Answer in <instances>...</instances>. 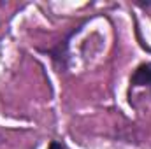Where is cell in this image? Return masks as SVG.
Here are the masks:
<instances>
[{
    "label": "cell",
    "instance_id": "1",
    "mask_svg": "<svg viewBox=\"0 0 151 149\" xmlns=\"http://www.w3.org/2000/svg\"><path fill=\"white\" fill-rule=\"evenodd\" d=\"M130 88H151V62H142L134 69Z\"/></svg>",
    "mask_w": 151,
    "mask_h": 149
},
{
    "label": "cell",
    "instance_id": "2",
    "mask_svg": "<svg viewBox=\"0 0 151 149\" xmlns=\"http://www.w3.org/2000/svg\"><path fill=\"white\" fill-rule=\"evenodd\" d=\"M47 149H65V146H63L62 142H58V140H51L49 146H47Z\"/></svg>",
    "mask_w": 151,
    "mask_h": 149
},
{
    "label": "cell",
    "instance_id": "3",
    "mask_svg": "<svg viewBox=\"0 0 151 149\" xmlns=\"http://www.w3.org/2000/svg\"><path fill=\"white\" fill-rule=\"evenodd\" d=\"M137 5H139V7H142V9H148V7H151V4H144V2H137Z\"/></svg>",
    "mask_w": 151,
    "mask_h": 149
},
{
    "label": "cell",
    "instance_id": "4",
    "mask_svg": "<svg viewBox=\"0 0 151 149\" xmlns=\"http://www.w3.org/2000/svg\"><path fill=\"white\" fill-rule=\"evenodd\" d=\"M5 7V2H0V23H2V9Z\"/></svg>",
    "mask_w": 151,
    "mask_h": 149
}]
</instances>
